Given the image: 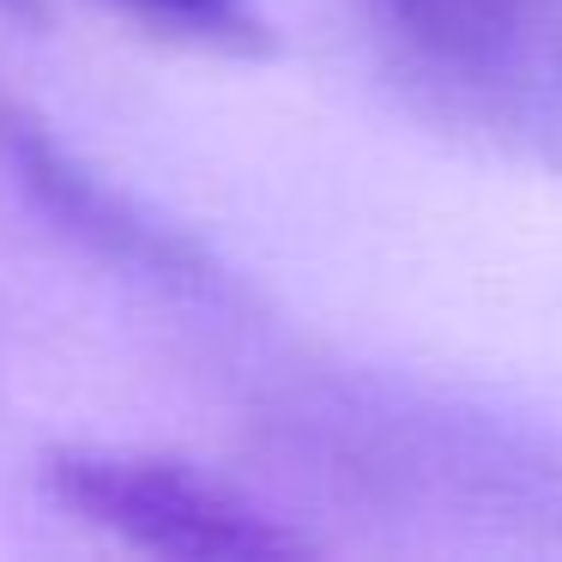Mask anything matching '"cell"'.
Wrapping results in <instances>:
<instances>
[{
    "label": "cell",
    "mask_w": 562,
    "mask_h": 562,
    "mask_svg": "<svg viewBox=\"0 0 562 562\" xmlns=\"http://www.w3.org/2000/svg\"><path fill=\"white\" fill-rule=\"evenodd\" d=\"M255 436L308 490L393 526L562 550V436L351 363H291Z\"/></svg>",
    "instance_id": "6da1fadb"
},
{
    "label": "cell",
    "mask_w": 562,
    "mask_h": 562,
    "mask_svg": "<svg viewBox=\"0 0 562 562\" xmlns=\"http://www.w3.org/2000/svg\"><path fill=\"white\" fill-rule=\"evenodd\" d=\"M357 25L424 115L562 170V0H357Z\"/></svg>",
    "instance_id": "7a4b0ae2"
},
{
    "label": "cell",
    "mask_w": 562,
    "mask_h": 562,
    "mask_svg": "<svg viewBox=\"0 0 562 562\" xmlns=\"http://www.w3.org/2000/svg\"><path fill=\"white\" fill-rule=\"evenodd\" d=\"M43 490L79 526L146 557L182 562H284L308 557L315 538L236 490L231 477L164 448L67 441L43 453Z\"/></svg>",
    "instance_id": "3957f363"
},
{
    "label": "cell",
    "mask_w": 562,
    "mask_h": 562,
    "mask_svg": "<svg viewBox=\"0 0 562 562\" xmlns=\"http://www.w3.org/2000/svg\"><path fill=\"white\" fill-rule=\"evenodd\" d=\"M0 176L13 182V194H25V206L37 218H49L67 243L86 248L103 267L146 279L164 296H188V303H212V308L236 303V284L218 267V255H206L188 231H176L170 218L139 206L103 170H91L13 91H0Z\"/></svg>",
    "instance_id": "277c9868"
},
{
    "label": "cell",
    "mask_w": 562,
    "mask_h": 562,
    "mask_svg": "<svg viewBox=\"0 0 562 562\" xmlns=\"http://www.w3.org/2000/svg\"><path fill=\"white\" fill-rule=\"evenodd\" d=\"M122 25L146 31L176 49L200 55H260L267 49V19L260 0H98Z\"/></svg>",
    "instance_id": "5b68a950"
},
{
    "label": "cell",
    "mask_w": 562,
    "mask_h": 562,
    "mask_svg": "<svg viewBox=\"0 0 562 562\" xmlns=\"http://www.w3.org/2000/svg\"><path fill=\"white\" fill-rule=\"evenodd\" d=\"M0 19H13V25H43V0H0Z\"/></svg>",
    "instance_id": "8992f818"
}]
</instances>
